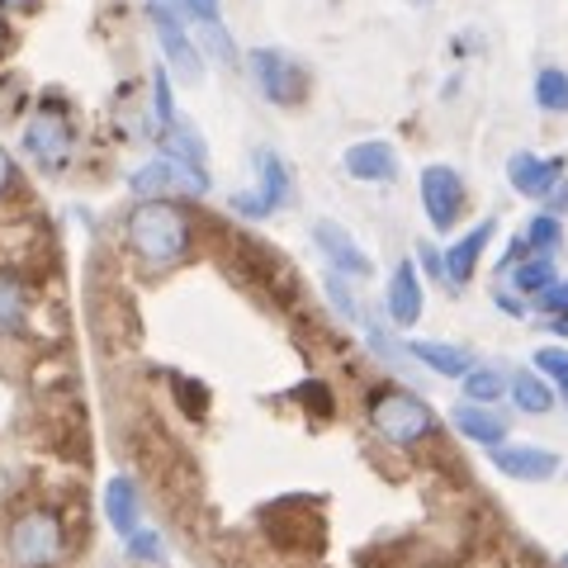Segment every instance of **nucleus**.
Here are the masks:
<instances>
[{
	"instance_id": "obj_1",
	"label": "nucleus",
	"mask_w": 568,
	"mask_h": 568,
	"mask_svg": "<svg viewBox=\"0 0 568 568\" xmlns=\"http://www.w3.org/2000/svg\"><path fill=\"white\" fill-rule=\"evenodd\" d=\"M129 246L152 265L181 261L190 252V219L166 200H142L129 213Z\"/></svg>"
},
{
	"instance_id": "obj_2",
	"label": "nucleus",
	"mask_w": 568,
	"mask_h": 568,
	"mask_svg": "<svg viewBox=\"0 0 568 568\" xmlns=\"http://www.w3.org/2000/svg\"><path fill=\"white\" fill-rule=\"evenodd\" d=\"M369 422H375V432L384 440H394V446H417L436 432V413L426 407L417 394H403V388H384L369 403Z\"/></svg>"
},
{
	"instance_id": "obj_3",
	"label": "nucleus",
	"mask_w": 568,
	"mask_h": 568,
	"mask_svg": "<svg viewBox=\"0 0 568 568\" xmlns=\"http://www.w3.org/2000/svg\"><path fill=\"white\" fill-rule=\"evenodd\" d=\"M10 555L20 568H52L62 559V521L52 511H29L10 530Z\"/></svg>"
},
{
	"instance_id": "obj_4",
	"label": "nucleus",
	"mask_w": 568,
	"mask_h": 568,
	"mask_svg": "<svg viewBox=\"0 0 568 568\" xmlns=\"http://www.w3.org/2000/svg\"><path fill=\"white\" fill-rule=\"evenodd\" d=\"M290 171H284V162L275 152H256V185L233 194V213H242V219H271V213H280L284 204H290Z\"/></svg>"
},
{
	"instance_id": "obj_5",
	"label": "nucleus",
	"mask_w": 568,
	"mask_h": 568,
	"mask_svg": "<svg viewBox=\"0 0 568 568\" xmlns=\"http://www.w3.org/2000/svg\"><path fill=\"white\" fill-rule=\"evenodd\" d=\"M246 67H252V77H256V91L271 100V104H298L304 100V71H298L290 58H284L280 48H256L252 58H246Z\"/></svg>"
},
{
	"instance_id": "obj_6",
	"label": "nucleus",
	"mask_w": 568,
	"mask_h": 568,
	"mask_svg": "<svg viewBox=\"0 0 568 568\" xmlns=\"http://www.w3.org/2000/svg\"><path fill=\"white\" fill-rule=\"evenodd\" d=\"M465 181H459L455 166H426L422 171V209L426 219H432L436 233H450L459 223V213H465Z\"/></svg>"
},
{
	"instance_id": "obj_7",
	"label": "nucleus",
	"mask_w": 568,
	"mask_h": 568,
	"mask_svg": "<svg viewBox=\"0 0 568 568\" xmlns=\"http://www.w3.org/2000/svg\"><path fill=\"white\" fill-rule=\"evenodd\" d=\"M133 194H142V200H162V194L171 190H194V194H204L209 190V171H194L185 162H175V156H156V162H148L142 171H133Z\"/></svg>"
},
{
	"instance_id": "obj_8",
	"label": "nucleus",
	"mask_w": 568,
	"mask_h": 568,
	"mask_svg": "<svg viewBox=\"0 0 568 568\" xmlns=\"http://www.w3.org/2000/svg\"><path fill=\"white\" fill-rule=\"evenodd\" d=\"M24 152H29L43 171H62V166L71 162V123H67L62 114H52V110L33 114V119L24 123Z\"/></svg>"
},
{
	"instance_id": "obj_9",
	"label": "nucleus",
	"mask_w": 568,
	"mask_h": 568,
	"mask_svg": "<svg viewBox=\"0 0 568 568\" xmlns=\"http://www.w3.org/2000/svg\"><path fill=\"white\" fill-rule=\"evenodd\" d=\"M568 175L564 156H536V152H511L507 156V185L526 194V200H545L555 194V185Z\"/></svg>"
},
{
	"instance_id": "obj_10",
	"label": "nucleus",
	"mask_w": 568,
	"mask_h": 568,
	"mask_svg": "<svg viewBox=\"0 0 568 568\" xmlns=\"http://www.w3.org/2000/svg\"><path fill=\"white\" fill-rule=\"evenodd\" d=\"M152 24H156V39L166 48V62L181 71L185 81H200L204 77V58H200V43H194V33L175 20L171 6H152Z\"/></svg>"
},
{
	"instance_id": "obj_11",
	"label": "nucleus",
	"mask_w": 568,
	"mask_h": 568,
	"mask_svg": "<svg viewBox=\"0 0 568 568\" xmlns=\"http://www.w3.org/2000/svg\"><path fill=\"white\" fill-rule=\"evenodd\" d=\"M493 469L497 474H507V478H517V484H545V478H555L559 474V455L555 450H545V446H493Z\"/></svg>"
},
{
	"instance_id": "obj_12",
	"label": "nucleus",
	"mask_w": 568,
	"mask_h": 568,
	"mask_svg": "<svg viewBox=\"0 0 568 568\" xmlns=\"http://www.w3.org/2000/svg\"><path fill=\"white\" fill-rule=\"evenodd\" d=\"M313 242H317V252H323L332 261V271H342L351 280H365V275H375V261H369L361 246H355V237L346 233L342 223H332V219H317L313 223Z\"/></svg>"
},
{
	"instance_id": "obj_13",
	"label": "nucleus",
	"mask_w": 568,
	"mask_h": 568,
	"mask_svg": "<svg viewBox=\"0 0 568 568\" xmlns=\"http://www.w3.org/2000/svg\"><path fill=\"white\" fill-rule=\"evenodd\" d=\"M342 166H346L351 181H365V185L398 181V152L388 148L384 138H369V142H355V148H346Z\"/></svg>"
},
{
	"instance_id": "obj_14",
	"label": "nucleus",
	"mask_w": 568,
	"mask_h": 568,
	"mask_svg": "<svg viewBox=\"0 0 568 568\" xmlns=\"http://www.w3.org/2000/svg\"><path fill=\"white\" fill-rule=\"evenodd\" d=\"M493 233H497V219H484V223H474L455 246H446V280L450 284H469L474 280V271H478V261H484Z\"/></svg>"
},
{
	"instance_id": "obj_15",
	"label": "nucleus",
	"mask_w": 568,
	"mask_h": 568,
	"mask_svg": "<svg viewBox=\"0 0 568 568\" xmlns=\"http://www.w3.org/2000/svg\"><path fill=\"white\" fill-rule=\"evenodd\" d=\"M422 280H417V265L413 261H398V271L388 275V294H384V308L398 327H413L422 317Z\"/></svg>"
},
{
	"instance_id": "obj_16",
	"label": "nucleus",
	"mask_w": 568,
	"mask_h": 568,
	"mask_svg": "<svg viewBox=\"0 0 568 568\" xmlns=\"http://www.w3.org/2000/svg\"><path fill=\"white\" fill-rule=\"evenodd\" d=\"M450 422H455L459 436L474 440V446L493 450V446H503V440H507V417H497L493 403H459L450 413Z\"/></svg>"
},
{
	"instance_id": "obj_17",
	"label": "nucleus",
	"mask_w": 568,
	"mask_h": 568,
	"mask_svg": "<svg viewBox=\"0 0 568 568\" xmlns=\"http://www.w3.org/2000/svg\"><path fill=\"white\" fill-rule=\"evenodd\" d=\"M407 355L422 361L426 369H436V375H446V379H465L474 369V355L459 351V346H446V342H407Z\"/></svg>"
},
{
	"instance_id": "obj_18",
	"label": "nucleus",
	"mask_w": 568,
	"mask_h": 568,
	"mask_svg": "<svg viewBox=\"0 0 568 568\" xmlns=\"http://www.w3.org/2000/svg\"><path fill=\"white\" fill-rule=\"evenodd\" d=\"M104 517H110V526L119 530L123 540H133L142 530V521H138V493H133L129 478H114V484L104 488Z\"/></svg>"
},
{
	"instance_id": "obj_19",
	"label": "nucleus",
	"mask_w": 568,
	"mask_h": 568,
	"mask_svg": "<svg viewBox=\"0 0 568 568\" xmlns=\"http://www.w3.org/2000/svg\"><path fill=\"white\" fill-rule=\"evenodd\" d=\"M507 280H511V290H517V294L540 298L559 275H555V261H549V256H521V265H511Z\"/></svg>"
},
{
	"instance_id": "obj_20",
	"label": "nucleus",
	"mask_w": 568,
	"mask_h": 568,
	"mask_svg": "<svg viewBox=\"0 0 568 568\" xmlns=\"http://www.w3.org/2000/svg\"><path fill=\"white\" fill-rule=\"evenodd\" d=\"M511 398H517L521 413L540 417V413H549V407H555V388H549V379L540 375V369H521V375L511 379Z\"/></svg>"
},
{
	"instance_id": "obj_21",
	"label": "nucleus",
	"mask_w": 568,
	"mask_h": 568,
	"mask_svg": "<svg viewBox=\"0 0 568 568\" xmlns=\"http://www.w3.org/2000/svg\"><path fill=\"white\" fill-rule=\"evenodd\" d=\"M536 104L545 114H568V71L564 67H545L536 77Z\"/></svg>"
},
{
	"instance_id": "obj_22",
	"label": "nucleus",
	"mask_w": 568,
	"mask_h": 568,
	"mask_svg": "<svg viewBox=\"0 0 568 568\" xmlns=\"http://www.w3.org/2000/svg\"><path fill=\"white\" fill-rule=\"evenodd\" d=\"M194 29V43H204L219 62H233L237 52H233V39H227V29L219 24V14H200V20H185Z\"/></svg>"
},
{
	"instance_id": "obj_23",
	"label": "nucleus",
	"mask_w": 568,
	"mask_h": 568,
	"mask_svg": "<svg viewBox=\"0 0 568 568\" xmlns=\"http://www.w3.org/2000/svg\"><path fill=\"white\" fill-rule=\"evenodd\" d=\"M521 237H526V246H530L536 256H549V252L559 246V237H564L559 213H536V219L526 223V233H521Z\"/></svg>"
},
{
	"instance_id": "obj_24",
	"label": "nucleus",
	"mask_w": 568,
	"mask_h": 568,
	"mask_svg": "<svg viewBox=\"0 0 568 568\" xmlns=\"http://www.w3.org/2000/svg\"><path fill=\"white\" fill-rule=\"evenodd\" d=\"M507 388H511V384H503V375H497V369H488V365H484V369L474 365L469 375H465V398H469V403H497V398L507 394Z\"/></svg>"
},
{
	"instance_id": "obj_25",
	"label": "nucleus",
	"mask_w": 568,
	"mask_h": 568,
	"mask_svg": "<svg viewBox=\"0 0 568 568\" xmlns=\"http://www.w3.org/2000/svg\"><path fill=\"white\" fill-rule=\"evenodd\" d=\"M152 114H156V138H162L171 123L181 119V114H175V104H171V77H166V67L152 71Z\"/></svg>"
},
{
	"instance_id": "obj_26",
	"label": "nucleus",
	"mask_w": 568,
	"mask_h": 568,
	"mask_svg": "<svg viewBox=\"0 0 568 568\" xmlns=\"http://www.w3.org/2000/svg\"><path fill=\"white\" fill-rule=\"evenodd\" d=\"M24 317V290L14 275H0V332H14Z\"/></svg>"
},
{
	"instance_id": "obj_27",
	"label": "nucleus",
	"mask_w": 568,
	"mask_h": 568,
	"mask_svg": "<svg viewBox=\"0 0 568 568\" xmlns=\"http://www.w3.org/2000/svg\"><path fill=\"white\" fill-rule=\"evenodd\" d=\"M536 369H540L549 384H559V398L568 403V346H545V351H536Z\"/></svg>"
},
{
	"instance_id": "obj_28",
	"label": "nucleus",
	"mask_w": 568,
	"mask_h": 568,
	"mask_svg": "<svg viewBox=\"0 0 568 568\" xmlns=\"http://www.w3.org/2000/svg\"><path fill=\"white\" fill-rule=\"evenodd\" d=\"M540 313L549 317H568V280H555L549 290L540 294Z\"/></svg>"
},
{
	"instance_id": "obj_29",
	"label": "nucleus",
	"mask_w": 568,
	"mask_h": 568,
	"mask_svg": "<svg viewBox=\"0 0 568 568\" xmlns=\"http://www.w3.org/2000/svg\"><path fill=\"white\" fill-rule=\"evenodd\" d=\"M327 294H332V304H336V313H342V317H361V313H355V298L342 290V271L327 275Z\"/></svg>"
},
{
	"instance_id": "obj_30",
	"label": "nucleus",
	"mask_w": 568,
	"mask_h": 568,
	"mask_svg": "<svg viewBox=\"0 0 568 568\" xmlns=\"http://www.w3.org/2000/svg\"><path fill=\"white\" fill-rule=\"evenodd\" d=\"M129 545H133V555H142V559H162V540L148 536V530H138Z\"/></svg>"
},
{
	"instance_id": "obj_31",
	"label": "nucleus",
	"mask_w": 568,
	"mask_h": 568,
	"mask_svg": "<svg viewBox=\"0 0 568 568\" xmlns=\"http://www.w3.org/2000/svg\"><path fill=\"white\" fill-rule=\"evenodd\" d=\"M497 308H503V313H511V317H526V294H497Z\"/></svg>"
},
{
	"instance_id": "obj_32",
	"label": "nucleus",
	"mask_w": 568,
	"mask_h": 568,
	"mask_svg": "<svg viewBox=\"0 0 568 568\" xmlns=\"http://www.w3.org/2000/svg\"><path fill=\"white\" fill-rule=\"evenodd\" d=\"M0 10H39V0H0Z\"/></svg>"
},
{
	"instance_id": "obj_33",
	"label": "nucleus",
	"mask_w": 568,
	"mask_h": 568,
	"mask_svg": "<svg viewBox=\"0 0 568 568\" xmlns=\"http://www.w3.org/2000/svg\"><path fill=\"white\" fill-rule=\"evenodd\" d=\"M6 185H10V156L0 148V194H6Z\"/></svg>"
},
{
	"instance_id": "obj_34",
	"label": "nucleus",
	"mask_w": 568,
	"mask_h": 568,
	"mask_svg": "<svg viewBox=\"0 0 568 568\" xmlns=\"http://www.w3.org/2000/svg\"><path fill=\"white\" fill-rule=\"evenodd\" d=\"M10 43V33H6V24H0V48H6Z\"/></svg>"
},
{
	"instance_id": "obj_35",
	"label": "nucleus",
	"mask_w": 568,
	"mask_h": 568,
	"mask_svg": "<svg viewBox=\"0 0 568 568\" xmlns=\"http://www.w3.org/2000/svg\"><path fill=\"white\" fill-rule=\"evenodd\" d=\"M148 6H171V0H148Z\"/></svg>"
}]
</instances>
